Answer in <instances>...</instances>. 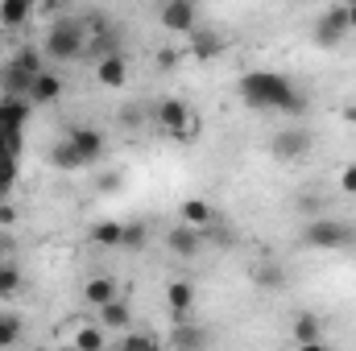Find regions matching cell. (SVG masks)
Here are the masks:
<instances>
[{"label": "cell", "mask_w": 356, "mask_h": 351, "mask_svg": "<svg viewBox=\"0 0 356 351\" xmlns=\"http://www.w3.org/2000/svg\"><path fill=\"white\" fill-rule=\"evenodd\" d=\"M241 99L249 108H273V112H290V116H302L307 112V91L298 87L290 75H277V71H249L241 79Z\"/></svg>", "instance_id": "cell-1"}, {"label": "cell", "mask_w": 356, "mask_h": 351, "mask_svg": "<svg viewBox=\"0 0 356 351\" xmlns=\"http://www.w3.org/2000/svg\"><path fill=\"white\" fill-rule=\"evenodd\" d=\"M88 25H83V17H58L50 29H46V42L38 46L42 50V58H50V62H79L83 54H88Z\"/></svg>", "instance_id": "cell-2"}, {"label": "cell", "mask_w": 356, "mask_h": 351, "mask_svg": "<svg viewBox=\"0 0 356 351\" xmlns=\"http://www.w3.org/2000/svg\"><path fill=\"white\" fill-rule=\"evenodd\" d=\"M154 120H158V128H162L166 137H182V141H191V137L199 132V120L191 116V108H186L178 95L158 99V108H154Z\"/></svg>", "instance_id": "cell-3"}, {"label": "cell", "mask_w": 356, "mask_h": 351, "mask_svg": "<svg viewBox=\"0 0 356 351\" xmlns=\"http://www.w3.org/2000/svg\"><path fill=\"white\" fill-rule=\"evenodd\" d=\"M302 244L307 248H348V244H356V228L340 223V219H311L302 228Z\"/></svg>", "instance_id": "cell-4"}, {"label": "cell", "mask_w": 356, "mask_h": 351, "mask_svg": "<svg viewBox=\"0 0 356 351\" xmlns=\"http://www.w3.org/2000/svg\"><path fill=\"white\" fill-rule=\"evenodd\" d=\"M344 37H348V12H344V4L323 8L319 21H315V42H319L323 50H332V46H340Z\"/></svg>", "instance_id": "cell-5"}, {"label": "cell", "mask_w": 356, "mask_h": 351, "mask_svg": "<svg viewBox=\"0 0 356 351\" xmlns=\"http://www.w3.org/2000/svg\"><path fill=\"white\" fill-rule=\"evenodd\" d=\"M158 21H162V29L166 33H195V25H199V12H195V4L191 0H166L162 8H158Z\"/></svg>", "instance_id": "cell-6"}, {"label": "cell", "mask_w": 356, "mask_h": 351, "mask_svg": "<svg viewBox=\"0 0 356 351\" xmlns=\"http://www.w3.org/2000/svg\"><path fill=\"white\" fill-rule=\"evenodd\" d=\"M67 141L75 145V153L83 157V166L99 162V157H104V149H108V137H104L95 124H75V128H67Z\"/></svg>", "instance_id": "cell-7"}, {"label": "cell", "mask_w": 356, "mask_h": 351, "mask_svg": "<svg viewBox=\"0 0 356 351\" xmlns=\"http://www.w3.org/2000/svg\"><path fill=\"white\" fill-rule=\"evenodd\" d=\"M311 145H315V137L307 132V128H286V132H277L273 137V157L277 162H302L307 153H311Z\"/></svg>", "instance_id": "cell-8"}, {"label": "cell", "mask_w": 356, "mask_h": 351, "mask_svg": "<svg viewBox=\"0 0 356 351\" xmlns=\"http://www.w3.org/2000/svg\"><path fill=\"white\" fill-rule=\"evenodd\" d=\"M216 343V335H211V327H199V323H175V331H170V351H211Z\"/></svg>", "instance_id": "cell-9"}, {"label": "cell", "mask_w": 356, "mask_h": 351, "mask_svg": "<svg viewBox=\"0 0 356 351\" xmlns=\"http://www.w3.org/2000/svg\"><path fill=\"white\" fill-rule=\"evenodd\" d=\"M178 223L203 236V232H211V228H216V211H211V203H207V198H186V203L178 207Z\"/></svg>", "instance_id": "cell-10"}, {"label": "cell", "mask_w": 356, "mask_h": 351, "mask_svg": "<svg viewBox=\"0 0 356 351\" xmlns=\"http://www.w3.org/2000/svg\"><path fill=\"white\" fill-rule=\"evenodd\" d=\"M120 298V285H116V277H88L83 281V302H88L91 310H104L108 302H116Z\"/></svg>", "instance_id": "cell-11"}, {"label": "cell", "mask_w": 356, "mask_h": 351, "mask_svg": "<svg viewBox=\"0 0 356 351\" xmlns=\"http://www.w3.org/2000/svg\"><path fill=\"white\" fill-rule=\"evenodd\" d=\"M290 335H294V343H298V348H307V343H323V318H319V314H311V310H302V314H294Z\"/></svg>", "instance_id": "cell-12"}, {"label": "cell", "mask_w": 356, "mask_h": 351, "mask_svg": "<svg viewBox=\"0 0 356 351\" xmlns=\"http://www.w3.org/2000/svg\"><path fill=\"white\" fill-rule=\"evenodd\" d=\"M63 99V79L46 67L42 75H33V83H29V103H58Z\"/></svg>", "instance_id": "cell-13"}, {"label": "cell", "mask_w": 356, "mask_h": 351, "mask_svg": "<svg viewBox=\"0 0 356 351\" xmlns=\"http://www.w3.org/2000/svg\"><path fill=\"white\" fill-rule=\"evenodd\" d=\"M99 327H104V331H120V335H129V331H133V310H129V302H124V298L108 302V306L99 310Z\"/></svg>", "instance_id": "cell-14"}, {"label": "cell", "mask_w": 356, "mask_h": 351, "mask_svg": "<svg viewBox=\"0 0 356 351\" xmlns=\"http://www.w3.org/2000/svg\"><path fill=\"white\" fill-rule=\"evenodd\" d=\"M95 83H99V87H112V91L124 87V83H129V62H124V54L95 62Z\"/></svg>", "instance_id": "cell-15"}, {"label": "cell", "mask_w": 356, "mask_h": 351, "mask_svg": "<svg viewBox=\"0 0 356 351\" xmlns=\"http://www.w3.org/2000/svg\"><path fill=\"white\" fill-rule=\"evenodd\" d=\"M166 248H170L175 257H182V261H191V257H199V248H203V236L178 223L175 232H166Z\"/></svg>", "instance_id": "cell-16"}, {"label": "cell", "mask_w": 356, "mask_h": 351, "mask_svg": "<svg viewBox=\"0 0 356 351\" xmlns=\"http://www.w3.org/2000/svg\"><path fill=\"white\" fill-rule=\"evenodd\" d=\"M166 306H170L175 323H182V318L191 314V306H195V285H191V281H170V285H166Z\"/></svg>", "instance_id": "cell-17"}, {"label": "cell", "mask_w": 356, "mask_h": 351, "mask_svg": "<svg viewBox=\"0 0 356 351\" xmlns=\"http://www.w3.org/2000/svg\"><path fill=\"white\" fill-rule=\"evenodd\" d=\"M8 71H17V75L33 79V75H42V71H46V58H42V50H38V46H21V50H13V58H8Z\"/></svg>", "instance_id": "cell-18"}, {"label": "cell", "mask_w": 356, "mask_h": 351, "mask_svg": "<svg viewBox=\"0 0 356 351\" xmlns=\"http://www.w3.org/2000/svg\"><path fill=\"white\" fill-rule=\"evenodd\" d=\"M71 351H108V331L99 323H83L71 335Z\"/></svg>", "instance_id": "cell-19"}, {"label": "cell", "mask_w": 356, "mask_h": 351, "mask_svg": "<svg viewBox=\"0 0 356 351\" xmlns=\"http://www.w3.org/2000/svg\"><path fill=\"white\" fill-rule=\"evenodd\" d=\"M33 17L29 0H0V29H25Z\"/></svg>", "instance_id": "cell-20"}, {"label": "cell", "mask_w": 356, "mask_h": 351, "mask_svg": "<svg viewBox=\"0 0 356 351\" xmlns=\"http://www.w3.org/2000/svg\"><path fill=\"white\" fill-rule=\"evenodd\" d=\"M29 120V103L25 99H0V128L4 132H21Z\"/></svg>", "instance_id": "cell-21"}, {"label": "cell", "mask_w": 356, "mask_h": 351, "mask_svg": "<svg viewBox=\"0 0 356 351\" xmlns=\"http://www.w3.org/2000/svg\"><path fill=\"white\" fill-rule=\"evenodd\" d=\"M50 166L63 170V174H75V170H83V157H79L75 145L63 137V141H54V149H50Z\"/></svg>", "instance_id": "cell-22"}, {"label": "cell", "mask_w": 356, "mask_h": 351, "mask_svg": "<svg viewBox=\"0 0 356 351\" xmlns=\"http://www.w3.org/2000/svg\"><path fill=\"white\" fill-rule=\"evenodd\" d=\"M91 244H99V248H120V244H124V223H116V219L91 223Z\"/></svg>", "instance_id": "cell-23"}, {"label": "cell", "mask_w": 356, "mask_h": 351, "mask_svg": "<svg viewBox=\"0 0 356 351\" xmlns=\"http://www.w3.org/2000/svg\"><path fill=\"white\" fill-rule=\"evenodd\" d=\"M253 281H257L261 289H282V285H286V273H282V264L261 261V264H253Z\"/></svg>", "instance_id": "cell-24"}, {"label": "cell", "mask_w": 356, "mask_h": 351, "mask_svg": "<svg viewBox=\"0 0 356 351\" xmlns=\"http://www.w3.org/2000/svg\"><path fill=\"white\" fill-rule=\"evenodd\" d=\"M116 351H158V339L149 331H129V335H120Z\"/></svg>", "instance_id": "cell-25"}, {"label": "cell", "mask_w": 356, "mask_h": 351, "mask_svg": "<svg viewBox=\"0 0 356 351\" xmlns=\"http://www.w3.org/2000/svg\"><path fill=\"white\" fill-rule=\"evenodd\" d=\"M17 157L13 153H4L0 157V203H8V194H13V182H17Z\"/></svg>", "instance_id": "cell-26"}, {"label": "cell", "mask_w": 356, "mask_h": 351, "mask_svg": "<svg viewBox=\"0 0 356 351\" xmlns=\"http://www.w3.org/2000/svg\"><path fill=\"white\" fill-rule=\"evenodd\" d=\"M17 289H21V268L13 261H4L0 264V298H13Z\"/></svg>", "instance_id": "cell-27"}, {"label": "cell", "mask_w": 356, "mask_h": 351, "mask_svg": "<svg viewBox=\"0 0 356 351\" xmlns=\"http://www.w3.org/2000/svg\"><path fill=\"white\" fill-rule=\"evenodd\" d=\"M21 339V318L17 314H4V323H0V348H13Z\"/></svg>", "instance_id": "cell-28"}, {"label": "cell", "mask_w": 356, "mask_h": 351, "mask_svg": "<svg viewBox=\"0 0 356 351\" xmlns=\"http://www.w3.org/2000/svg\"><path fill=\"white\" fill-rule=\"evenodd\" d=\"M191 37H195V54H199V58H211V54L220 50V37H216V33H211V37H207V33H191Z\"/></svg>", "instance_id": "cell-29"}, {"label": "cell", "mask_w": 356, "mask_h": 351, "mask_svg": "<svg viewBox=\"0 0 356 351\" xmlns=\"http://www.w3.org/2000/svg\"><path fill=\"white\" fill-rule=\"evenodd\" d=\"M145 240H149L145 223H124V248H141Z\"/></svg>", "instance_id": "cell-30"}, {"label": "cell", "mask_w": 356, "mask_h": 351, "mask_svg": "<svg viewBox=\"0 0 356 351\" xmlns=\"http://www.w3.org/2000/svg\"><path fill=\"white\" fill-rule=\"evenodd\" d=\"M340 190H344V194H356V162H348V166L340 170Z\"/></svg>", "instance_id": "cell-31"}, {"label": "cell", "mask_w": 356, "mask_h": 351, "mask_svg": "<svg viewBox=\"0 0 356 351\" xmlns=\"http://www.w3.org/2000/svg\"><path fill=\"white\" fill-rule=\"evenodd\" d=\"M141 120H145V112H141V108H124V112H120V124H124L129 132H133V128H137Z\"/></svg>", "instance_id": "cell-32"}, {"label": "cell", "mask_w": 356, "mask_h": 351, "mask_svg": "<svg viewBox=\"0 0 356 351\" xmlns=\"http://www.w3.org/2000/svg\"><path fill=\"white\" fill-rule=\"evenodd\" d=\"M319 207H323L319 194H302V198H298V211H302V215H319Z\"/></svg>", "instance_id": "cell-33"}, {"label": "cell", "mask_w": 356, "mask_h": 351, "mask_svg": "<svg viewBox=\"0 0 356 351\" xmlns=\"http://www.w3.org/2000/svg\"><path fill=\"white\" fill-rule=\"evenodd\" d=\"M13 223H17V207H13V203H0V232L13 228Z\"/></svg>", "instance_id": "cell-34"}, {"label": "cell", "mask_w": 356, "mask_h": 351, "mask_svg": "<svg viewBox=\"0 0 356 351\" xmlns=\"http://www.w3.org/2000/svg\"><path fill=\"white\" fill-rule=\"evenodd\" d=\"M8 252H13V240H8V236H4V232H0V264L8 261Z\"/></svg>", "instance_id": "cell-35"}, {"label": "cell", "mask_w": 356, "mask_h": 351, "mask_svg": "<svg viewBox=\"0 0 356 351\" xmlns=\"http://www.w3.org/2000/svg\"><path fill=\"white\" fill-rule=\"evenodd\" d=\"M158 62H162V67L170 71V67H175V62H178V54H175V50H162V54H158Z\"/></svg>", "instance_id": "cell-36"}, {"label": "cell", "mask_w": 356, "mask_h": 351, "mask_svg": "<svg viewBox=\"0 0 356 351\" xmlns=\"http://www.w3.org/2000/svg\"><path fill=\"white\" fill-rule=\"evenodd\" d=\"M344 12H348V33H356V4H344Z\"/></svg>", "instance_id": "cell-37"}, {"label": "cell", "mask_w": 356, "mask_h": 351, "mask_svg": "<svg viewBox=\"0 0 356 351\" xmlns=\"http://www.w3.org/2000/svg\"><path fill=\"white\" fill-rule=\"evenodd\" d=\"M298 351H336V348H327V343H307V348H298Z\"/></svg>", "instance_id": "cell-38"}, {"label": "cell", "mask_w": 356, "mask_h": 351, "mask_svg": "<svg viewBox=\"0 0 356 351\" xmlns=\"http://www.w3.org/2000/svg\"><path fill=\"white\" fill-rule=\"evenodd\" d=\"M0 323H4V310H0Z\"/></svg>", "instance_id": "cell-39"}, {"label": "cell", "mask_w": 356, "mask_h": 351, "mask_svg": "<svg viewBox=\"0 0 356 351\" xmlns=\"http://www.w3.org/2000/svg\"><path fill=\"white\" fill-rule=\"evenodd\" d=\"M33 351H46V348H33Z\"/></svg>", "instance_id": "cell-40"}, {"label": "cell", "mask_w": 356, "mask_h": 351, "mask_svg": "<svg viewBox=\"0 0 356 351\" xmlns=\"http://www.w3.org/2000/svg\"><path fill=\"white\" fill-rule=\"evenodd\" d=\"M0 302H4V298H0Z\"/></svg>", "instance_id": "cell-41"}]
</instances>
